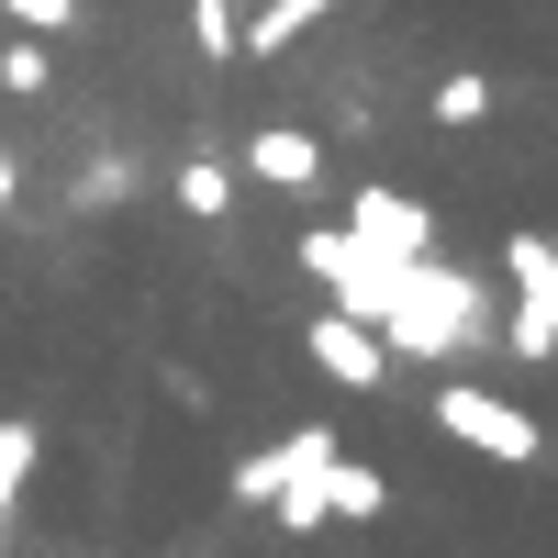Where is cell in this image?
<instances>
[{
  "label": "cell",
  "instance_id": "6da1fadb",
  "mask_svg": "<svg viewBox=\"0 0 558 558\" xmlns=\"http://www.w3.org/2000/svg\"><path fill=\"white\" fill-rule=\"evenodd\" d=\"M481 324H492V291L470 268H447L436 246L391 268V313H380V347L391 357H470Z\"/></svg>",
  "mask_w": 558,
  "mask_h": 558
},
{
  "label": "cell",
  "instance_id": "7a4b0ae2",
  "mask_svg": "<svg viewBox=\"0 0 558 558\" xmlns=\"http://www.w3.org/2000/svg\"><path fill=\"white\" fill-rule=\"evenodd\" d=\"M436 425L458 436V447H481V458H502V470H536V413L525 402H502V391H481V380H447L436 391Z\"/></svg>",
  "mask_w": 558,
  "mask_h": 558
},
{
  "label": "cell",
  "instance_id": "3957f363",
  "mask_svg": "<svg viewBox=\"0 0 558 558\" xmlns=\"http://www.w3.org/2000/svg\"><path fill=\"white\" fill-rule=\"evenodd\" d=\"M502 279H514V357H558V246L547 235H514L502 246Z\"/></svg>",
  "mask_w": 558,
  "mask_h": 558
},
{
  "label": "cell",
  "instance_id": "277c9868",
  "mask_svg": "<svg viewBox=\"0 0 558 558\" xmlns=\"http://www.w3.org/2000/svg\"><path fill=\"white\" fill-rule=\"evenodd\" d=\"M302 268L336 291V313H357V324H380V313H391V268L368 257L347 223H313V235H302Z\"/></svg>",
  "mask_w": 558,
  "mask_h": 558
},
{
  "label": "cell",
  "instance_id": "5b68a950",
  "mask_svg": "<svg viewBox=\"0 0 558 558\" xmlns=\"http://www.w3.org/2000/svg\"><path fill=\"white\" fill-rule=\"evenodd\" d=\"M313 357H324V380H347V391H380V380H391L380 324H357V313H336V302L313 313Z\"/></svg>",
  "mask_w": 558,
  "mask_h": 558
},
{
  "label": "cell",
  "instance_id": "8992f818",
  "mask_svg": "<svg viewBox=\"0 0 558 558\" xmlns=\"http://www.w3.org/2000/svg\"><path fill=\"white\" fill-rule=\"evenodd\" d=\"M347 235L380 257V268H402V257H425V246H436V223H425V202H402V191H357Z\"/></svg>",
  "mask_w": 558,
  "mask_h": 558
},
{
  "label": "cell",
  "instance_id": "52a82bcc",
  "mask_svg": "<svg viewBox=\"0 0 558 558\" xmlns=\"http://www.w3.org/2000/svg\"><path fill=\"white\" fill-rule=\"evenodd\" d=\"M246 168L268 179V191H313V179H324V146H313L302 123H268L257 146H246Z\"/></svg>",
  "mask_w": 558,
  "mask_h": 558
},
{
  "label": "cell",
  "instance_id": "ba28073f",
  "mask_svg": "<svg viewBox=\"0 0 558 558\" xmlns=\"http://www.w3.org/2000/svg\"><path fill=\"white\" fill-rule=\"evenodd\" d=\"M324 12H347V0H268V12L246 23V45H235V57H279V45H302Z\"/></svg>",
  "mask_w": 558,
  "mask_h": 558
},
{
  "label": "cell",
  "instance_id": "9c48e42d",
  "mask_svg": "<svg viewBox=\"0 0 558 558\" xmlns=\"http://www.w3.org/2000/svg\"><path fill=\"white\" fill-rule=\"evenodd\" d=\"M324 514H380V470H357V458L336 447L324 458Z\"/></svg>",
  "mask_w": 558,
  "mask_h": 558
},
{
  "label": "cell",
  "instance_id": "30bf717a",
  "mask_svg": "<svg viewBox=\"0 0 558 558\" xmlns=\"http://www.w3.org/2000/svg\"><path fill=\"white\" fill-rule=\"evenodd\" d=\"M23 470H34V425L0 413V536H12V502H23Z\"/></svg>",
  "mask_w": 558,
  "mask_h": 558
},
{
  "label": "cell",
  "instance_id": "8fae6325",
  "mask_svg": "<svg viewBox=\"0 0 558 558\" xmlns=\"http://www.w3.org/2000/svg\"><path fill=\"white\" fill-rule=\"evenodd\" d=\"M223 202H235V179H223L213 157H191V168H179V213H202V223H223Z\"/></svg>",
  "mask_w": 558,
  "mask_h": 558
},
{
  "label": "cell",
  "instance_id": "7c38bea8",
  "mask_svg": "<svg viewBox=\"0 0 558 558\" xmlns=\"http://www.w3.org/2000/svg\"><path fill=\"white\" fill-rule=\"evenodd\" d=\"M481 112H492V78L481 68H447L436 78V123H481Z\"/></svg>",
  "mask_w": 558,
  "mask_h": 558
},
{
  "label": "cell",
  "instance_id": "4fadbf2b",
  "mask_svg": "<svg viewBox=\"0 0 558 558\" xmlns=\"http://www.w3.org/2000/svg\"><path fill=\"white\" fill-rule=\"evenodd\" d=\"M191 34H202V57H235V45H246V12H235V0H191Z\"/></svg>",
  "mask_w": 558,
  "mask_h": 558
},
{
  "label": "cell",
  "instance_id": "5bb4252c",
  "mask_svg": "<svg viewBox=\"0 0 558 558\" xmlns=\"http://www.w3.org/2000/svg\"><path fill=\"white\" fill-rule=\"evenodd\" d=\"M0 89H23V101H34V89H45V34H23L12 57H0Z\"/></svg>",
  "mask_w": 558,
  "mask_h": 558
},
{
  "label": "cell",
  "instance_id": "9a60e30c",
  "mask_svg": "<svg viewBox=\"0 0 558 558\" xmlns=\"http://www.w3.org/2000/svg\"><path fill=\"white\" fill-rule=\"evenodd\" d=\"M0 12L34 23V34H68V23H78V0H0Z\"/></svg>",
  "mask_w": 558,
  "mask_h": 558
},
{
  "label": "cell",
  "instance_id": "2e32d148",
  "mask_svg": "<svg viewBox=\"0 0 558 558\" xmlns=\"http://www.w3.org/2000/svg\"><path fill=\"white\" fill-rule=\"evenodd\" d=\"M78 202L101 213V202H123V157H89V179H78Z\"/></svg>",
  "mask_w": 558,
  "mask_h": 558
},
{
  "label": "cell",
  "instance_id": "e0dca14e",
  "mask_svg": "<svg viewBox=\"0 0 558 558\" xmlns=\"http://www.w3.org/2000/svg\"><path fill=\"white\" fill-rule=\"evenodd\" d=\"M12 191H23V168H12V157H0V223H12Z\"/></svg>",
  "mask_w": 558,
  "mask_h": 558
}]
</instances>
